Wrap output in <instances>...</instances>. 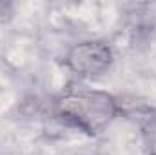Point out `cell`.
Here are the masks:
<instances>
[{"label": "cell", "mask_w": 156, "mask_h": 155, "mask_svg": "<svg viewBox=\"0 0 156 155\" xmlns=\"http://www.w3.org/2000/svg\"><path fill=\"white\" fill-rule=\"evenodd\" d=\"M120 113V100L104 89H67L51 102V115L58 122L85 133L87 137L102 135Z\"/></svg>", "instance_id": "6da1fadb"}, {"label": "cell", "mask_w": 156, "mask_h": 155, "mask_svg": "<svg viewBox=\"0 0 156 155\" xmlns=\"http://www.w3.org/2000/svg\"><path fill=\"white\" fill-rule=\"evenodd\" d=\"M140 137L144 152L147 155H156V113H151L144 119L140 126Z\"/></svg>", "instance_id": "3957f363"}, {"label": "cell", "mask_w": 156, "mask_h": 155, "mask_svg": "<svg viewBox=\"0 0 156 155\" xmlns=\"http://www.w3.org/2000/svg\"><path fill=\"white\" fill-rule=\"evenodd\" d=\"M62 62L64 68L78 78H98L111 70L115 49L104 39H85L69 46Z\"/></svg>", "instance_id": "7a4b0ae2"}]
</instances>
